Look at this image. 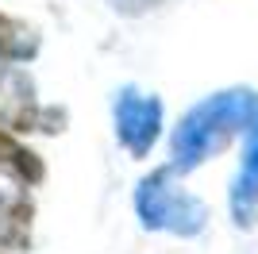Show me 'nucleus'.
<instances>
[{
	"label": "nucleus",
	"mask_w": 258,
	"mask_h": 254,
	"mask_svg": "<svg viewBox=\"0 0 258 254\" xmlns=\"http://www.w3.org/2000/svg\"><path fill=\"white\" fill-rule=\"evenodd\" d=\"M20 27H12L4 16H0V54H23V42H16Z\"/></svg>",
	"instance_id": "nucleus-2"
},
{
	"label": "nucleus",
	"mask_w": 258,
	"mask_h": 254,
	"mask_svg": "<svg viewBox=\"0 0 258 254\" xmlns=\"http://www.w3.org/2000/svg\"><path fill=\"white\" fill-rule=\"evenodd\" d=\"M0 162L8 169H16L20 177H39V166H35V154H27L23 147H16L4 131H0Z\"/></svg>",
	"instance_id": "nucleus-1"
}]
</instances>
